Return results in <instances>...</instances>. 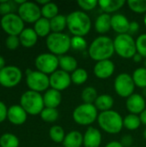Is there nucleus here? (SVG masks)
I'll return each mask as SVG.
<instances>
[{
    "instance_id": "nucleus-8",
    "label": "nucleus",
    "mask_w": 146,
    "mask_h": 147,
    "mask_svg": "<svg viewBox=\"0 0 146 147\" xmlns=\"http://www.w3.org/2000/svg\"><path fill=\"white\" fill-rule=\"evenodd\" d=\"M135 84L133 82V77L126 72L119 74L114 83V87L115 92L120 97L128 98L132 96L135 90Z\"/></svg>"
},
{
    "instance_id": "nucleus-49",
    "label": "nucleus",
    "mask_w": 146,
    "mask_h": 147,
    "mask_svg": "<svg viewBox=\"0 0 146 147\" xmlns=\"http://www.w3.org/2000/svg\"><path fill=\"white\" fill-rule=\"evenodd\" d=\"M4 67H5V60L2 56H0V70H2Z\"/></svg>"
},
{
    "instance_id": "nucleus-46",
    "label": "nucleus",
    "mask_w": 146,
    "mask_h": 147,
    "mask_svg": "<svg viewBox=\"0 0 146 147\" xmlns=\"http://www.w3.org/2000/svg\"><path fill=\"white\" fill-rule=\"evenodd\" d=\"M105 147H124V146H123L121 145V143H120V142H119V141H111V142L108 143Z\"/></svg>"
},
{
    "instance_id": "nucleus-20",
    "label": "nucleus",
    "mask_w": 146,
    "mask_h": 147,
    "mask_svg": "<svg viewBox=\"0 0 146 147\" xmlns=\"http://www.w3.org/2000/svg\"><path fill=\"white\" fill-rule=\"evenodd\" d=\"M43 101L45 108L57 109L62 101L61 92L52 88L48 89L43 96Z\"/></svg>"
},
{
    "instance_id": "nucleus-44",
    "label": "nucleus",
    "mask_w": 146,
    "mask_h": 147,
    "mask_svg": "<svg viewBox=\"0 0 146 147\" xmlns=\"http://www.w3.org/2000/svg\"><path fill=\"white\" fill-rule=\"evenodd\" d=\"M8 115V109L6 105L0 101V123L3 122L6 118Z\"/></svg>"
},
{
    "instance_id": "nucleus-45",
    "label": "nucleus",
    "mask_w": 146,
    "mask_h": 147,
    "mask_svg": "<svg viewBox=\"0 0 146 147\" xmlns=\"http://www.w3.org/2000/svg\"><path fill=\"white\" fill-rule=\"evenodd\" d=\"M139 30V24L137 22H130V26H129V30H128V34H136L138 31Z\"/></svg>"
},
{
    "instance_id": "nucleus-33",
    "label": "nucleus",
    "mask_w": 146,
    "mask_h": 147,
    "mask_svg": "<svg viewBox=\"0 0 146 147\" xmlns=\"http://www.w3.org/2000/svg\"><path fill=\"white\" fill-rule=\"evenodd\" d=\"M49 136L53 142L63 143V141L65 138V130L60 126H58V125L52 126L49 130Z\"/></svg>"
},
{
    "instance_id": "nucleus-26",
    "label": "nucleus",
    "mask_w": 146,
    "mask_h": 147,
    "mask_svg": "<svg viewBox=\"0 0 146 147\" xmlns=\"http://www.w3.org/2000/svg\"><path fill=\"white\" fill-rule=\"evenodd\" d=\"M59 65L61 70L70 73L73 72L77 69V59L70 55H63L59 57Z\"/></svg>"
},
{
    "instance_id": "nucleus-32",
    "label": "nucleus",
    "mask_w": 146,
    "mask_h": 147,
    "mask_svg": "<svg viewBox=\"0 0 146 147\" xmlns=\"http://www.w3.org/2000/svg\"><path fill=\"white\" fill-rule=\"evenodd\" d=\"M41 9V16L44 18H46L48 20L52 19L56 16L59 15V7L56 3L49 2L48 3L45 4L40 8Z\"/></svg>"
},
{
    "instance_id": "nucleus-53",
    "label": "nucleus",
    "mask_w": 146,
    "mask_h": 147,
    "mask_svg": "<svg viewBox=\"0 0 146 147\" xmlns=\"http://www.w3.org/2000/svg\"><path fill=\"white\" fill-rule=\"evenodd\" d=\"M144 23H145V28H146V14H145V17H144Z\"/></svg>"
},
{
    "instance_id": "nucleus-42",
    "label": "nucleus",
    "mask_w": 146,
    "mask_h": 147,
    "mask_svg": "<svg viewBox=\"0 0 146 147\" xmlns=\"http://www.w3.org/2000/svg\"><path fill=\"white\" fill-rule=\"evenodd\" d=\"M12 3L7 0L0 1V15L6 16L8 14H10L12 11Z\"/></svg>"
},
{
    "instance_id": "nucleus-17",
    "label": "nucleus",
    "mask_w": 146,
    "mask_h": 147,
    "mask_svg": "<svg viewBox=\"0 0 146 147\" xmlns=\"http://www.w3.org/2000/svg\"><path fill=\"white\" fill-rule=\"evenodd\" d=\"M27 112L21 105H13L8 109V120L14 125H22L27 120Z\"/></svg>"
},
{
    "instance_id": "nucleus-40",
    "label": "nucleus",
    "mask_w": 146,
    "mask_h": 147,
    "mask_svg": "<svg viewBox=\"0 0 146 147\" xmlns=\"http://www.w3.org/2000/svg\"><path fill=\"white\" fill-rule=\"evenodd\" d=\"M77 3L82 9L86 11L92 10L98 5V2L96 0H79Z\"/></svg>"
},
{
    "instance_id": "nucleus-3",
    "label": "nucleus",
    "mask_w": 146,
    "mask_h": 147,
    "mask_svg": "<svg viewBox=\"0 0 146 147\" xmlns=\"http://www.w3.org/2000/svg\"><path fill=\"white\" fill-rule=\"evenodd\" d=\"M97 121L100 127L109 134H117L124 127L122 116L112 109L101 112L98 115Z\"/></svg>"
},
{
    "instance_id": "nucleus-5",
    "label": "nucleus",
    "mask_w": 146,
    "mask_h": 147,
    "mask_svg": "<svg viewBox=\"0 0 146 147\" xmlns=\"http://www.w3.org/2000/svg\"><path fill=\"white\" fill-rule=\"evenodd\" d=\"M20 103L27 114L31 115H40L41 111L45 109L43 96H41L39 92L30 90L22 95Z\"/></svg>"
},
{
    "instance_id": "nucleus-4",
    "label": "nucleus",
    "mask_w": 146,
    "mask_h": 147,
    "mask_svg": "<svg viewBox=\"0 0 146 147\" xmlns=\"http://www.w3.org/2000/svg\"><path fill=\"white\" fill-rule=\"evenodd\" d=\"M71 38L64 33H51L46 40V47L51 53L63 56L71 48Z\"/></svg>"
},
{
    "instance_id": "nucleus-50",
    "label": "nucleus",
    "mask_w": 146,
    "mask_h": 147,
    "mask_svg": "<svg viewBox=\"0 0 146 147\" xmlns=\"http://www.w3.org/2000/svg\"><path fill=\"white\" fill-rule=\"evenodd\" d=\"M49 2H50L49 0H37V3L39 4H42V6H44L45 4L48 3Z\"/></svg>"
},
{
    "instance_id": "nucleus-13",
    "label": "nucleus",
    "mask_w": 146,
    "mask_h": 147,
    "mask_svg": "<svg viewBox=\"0 0 146 147\" xmlns=\"http://www.w3.org/2000/svg\"><path fill=\"white\" fill-rule=\"evenodd\" d=\"M18 16L24 22H36L41 17V9L40 6L33 2H25L18 7Z\"/></svg>"
},
{
    "instance_id": "nucleus-9",
    "label": "nucleus",
    "mask_w": 146,
    "mask_h": 147,
    "mask_svg": "<svg viewBox=\"0 0 146 147\" xmlns=\"http://www.w3.org/2000/svg\"><path fill=\"white\" fill-rule=\"evenodd\" d=\"M3 30L9 35L18 36L24 29V22L22 18L14 13L3 16L0 21Z\"/></svg>"
},
{
    "instance_id": "nucleus-21",
    "label": "nucleus",
    "mask_w": 146,
    "mask_h": 147,
    "mask_svg": "<svg viewBox=\"0 0 146 147\" xmlns=\"http://www.w3.org/2000/svg\"><path fill=\"white\" fill-rule=\"evenodd\" d=\"M38 35L35 33L34 28H24L23 31L19 35V40L20 43L24 47H34L38 40Z\"/></svg>"
},
{
    "instance_id": "nucleus-1",
    "label": "nucleus",
    "mask_w": 146,
    "mask_h": 147,
    "mask_svg": "<svg viewBox=\"0 0 146 147\" xmlns=\"http://www.w3.org/2000/svg\"><path fill=\"white\" fill-rule=\"evenodd\" d=\"M88 52L90 58L96 62L110 59L115 53L114 40L108 36H98L91 42Z\"/></svg>"
},
{
    "instance_id": "nucleus-43",
    "label": "nucleus",
    "mask_w": 146,
    "mask_h": 147,
    "mask_svg": "<svg viewBox=\"0 0 146 147\" xmlns=\"http://www.w3.org/2000/svg\"><path fill=\"white\" fill-rule=\"evenodd\" d=\"M121 143V145L124 147H131L133 146V138L132 135L129 134H126L121 138V140L120 141Z\"/></svg>"
},
{
    "instance_id": "nucleus-16",
    "label": "nucleus",
    "mask_w": 146,
    "mask_h": 147,
    "mask_svg": "<svg viewBox=\"0 0 146 147\" xmlns=\"http://www.w3.org/2000/svg\"><path fill=\"white\" fill-rule=\"evenodd\" d=\"M126 106L130 114L140 115L146 108L145 99L139 94H133L126 99Z\"/></svg>"
},
{
    "instance_id": "nucleus-23",
    "label": "nucleus",
    "mask_w": 146,
    "mask_h": 147,
    "mask_svg": "<svg viewBox=\"0 0 146 147\" xmlns=\"http://www.w3.org/2000/svg\"><path fill=\"white\" fill-rule=\"evenodd\" d=\"M64 147H81L83 145V135L76 130H73L65 135L63 141Z\"/></svg>"
},
{
    "instance_id": "nucleus-41",
    "label": "nucleus",
    "mask_w": 146,
    "mask_h": 147,
    "mask_svg": "<svg viewBox=\"0 0 146 147\" xmlns=\"http://www.w3.org/2000/svg\"><path fill=\"white\" fill-rule=\"evenodd\" d=\"M20 45V40L18 36L9 35L6 39V47L9 50H15Z\"/></svg>"
},
{
    "instance_id": "nucleus-27",
    "label": "nucleus",
    "mask_w": 146,
    "mask_h": 147,
    "mask_svg": "<svg viewBox=\"0 0 146 147\" xmlns=\"http://www.w3.org/2000/svg\"><path fill=\"white\" fill-rule=\"evenodd\" d=\"M34 29L37 35L39 37H47L51 33V25H50V20L40 17L35 23Z\"/></svg>"
},
{
    "instance_id": "nucleus-39",
    "label": "nucleus",
    "mask_w": 146,
    "mask_h": 147,
    "mask_svg": "<svg viewBox=\"0 0 146 147\" xmlns=\"http://www.w3.org/2000/svg\"><path fill=\"white\" fill-rule=\"evenodd\" d=\"M137 53L146 59V34H140L136 40Z\"/></svg>"
},
{
    "instance_id": "nucleus-55",
    "label": "nucleus",
    "mask_w": 146,
    "mask_h": 147,
    "mask_svg": "<svg viewBox=\"0 0 146 147\" xmlns=\"http://www.w3.org/2000/svg\"><path fill=\"white\" fill-rule=\"evenodd\" d=\"M131 147H137V146H131Z\"/></svg>"
},
{
    "instance_id": "nucleus-12",
    "label": "nucleus",
    "mask_w": 146,
    "mask_h": 147,
    "mask_svg": "<svg viewBox=\"0 0 146 147\" xmlns=\"http://www.w3.org/2000/svg\"><path fill=\"white\" fill-rule=\"evenodd\" d=\"M22 71L15 65H8L0 70V84L6 88L16 86L22 80Z\"/></svg>"
},
{
    "instance_id": "nucleus-56",
    "label": "nucleus",
    "mask_w": 146,
    "mask_h": 147,
    "mask_svg": "<svg viewBox=\"0 0 146 147\" xmlns=\"http://www.w3.org/2000/svg\"><path fill=\"white\" fill-rule=\"evenodd\" d=\"M58 147H64V146H58Z\"/></svg>"
},
{
    "instance_id": "nucleus-19",
    "label": "nucleus",
    "mask_w": 146,
    "mask_h": 147,
    "mask_svg": "<svg viewBox=\"0 0 146 147\" xmlns=\"http://www.w3.org/2000/svg\"><path fill=\"white\" fill-rule=\"evenodd\" d=\"M102 144V134L94 127H89L86 130L83 135V146L84 147H100Z\"/></svg>"
},
{
    "instance_id": "nucleus-22",
    "label": "nucleus",
    "mask_w": 146,
    "mask_h": 147,
    "mask_svg": "<svg viewBox=\"0 0 146 147\" xmlns=\"http://www.w3.org/2000/svg\"><path fill=\"white\" fill-rule=\"evenodd\" d=\"M111 16L109 14H101L95 22V29L99 34H106L111 28Z\"/></svg>"
},
{
    "instance_id": "nucleus-24",
    "label": "nucleus",
    "mask_w": 146,
    "mask_h": 147,
    "mask_svg": "<svg viewBox=\"0 0 146 147\" xmlns=\"http://www.w3.org/2000/svg\"><path fill=\"white\" fill-rule=\"evenodd\" d=\"M126 3L124 0H101L98 1V5L101 9L106 13H114L119 10Z\"/></svg>"
},
{
    "instance_id": "nucleus-31",
    "label": "nucleus",
    "mask_w": 146,
    "mask_h": 147,
    "mask_svg": "<svg viewBox=\"0 0 146 147\" xmlns=\"http://www.w3.org/2000/svg\"><path fill=\"white\" fill-rule=\"evenodd\" d=\"M98 97L97 95V90L96 88L92 86H87L85 87L81 94V98L83 101L84 103L87 104H94L96 98Z\"/></svg>"
},
{
    "instance_id": "nucleus-6",
    "label": "nucleus",
    "mask_w": 146,
    "mask_h": 147,
    "mask_svg": "<svg viewBox=\"0 0 146 147\" xmlns=\"http://www.w3.org/2000/svg\"><path fill=\"white\" fill-rule=\"evenodd\" d=\"M115 53L123 59H133L137 53L136 40L129 34H118L114 40Z\"/></svg>"
},
{
    "instance_id": "nucleus-57",
    "label": "nucleus",
    "mask_w": 146,
    "mask_h": 147,
    "mask_svg": "<svg viewBox=\"0 0 146 147\" xmlns=\"http://www.w3.org/2000/svg\"><path fill=\"white\" fill-rule=\"evenodd\" d=\"M0 21H1V20H0Z\"/></svg>"
},
{
    "instance_id": "nucleus-52",
    "label": "nucleus",
    "mask_w": 146,
    "mask_h": 147,
    "mask_svg": "<svg viewBox=\"0 0 146 147\" xmlns=\"http://www.w3.org/2000/svg\"><path fill=\"white\" fill-rule=\"evenodd\" d=\"M143 135H144V138H145V139L146 140V128H145V130L144 131V134H143Z\"/></svg>"
},
{
    "instance_id": "nucleus-18",
    "label": "nucleus",
    "mask_w": 146,
    "mask_h": 147,
    "mask_svg": "<svg viewBox=\"0 0 146 147\" xmlns=\"http://www.w3.org/2000/svg\"><path fill=\"white\" fill-rule=\"evenodd\" d=\"M130 22L126 16L122 14H114L111 17V28L117 34H128Z\"/></svg>"
},
{
    "instance_id": "nucleus-37",
    "label": "nucleus",
    "mask_w": 146,
    "mask_h": 147,
    "mask_svg": "<svg viewBox=\"0 0 146 147\" xmlns=\"http://www.w3.org/2000/svg\"><path fill=\"white\" fill-rule=\"evenodd\" d=\"M127 5L135 13L143 14L146 12V0H128Z\"/></svg>"
},
{
    "instance_id": "nucleus-51",
    "label": "nucleus",
    "mask_w": 146,
    "mask_h": 147,
    "mask_svg": "<svg viewBox=\"0 0 146 147\" xmlns=\"http://www.w3.org/2000/svg\"><path fill=\"white\" fill-rule=\"evenodd\" d=\"M143 96L146 97V88L145 89H143Z\"/></svg>"
},
{
    "instance_id": "nucleus-30",
    "label": "nucleus",
    "mask_w": 146,
    "mask_h": 147,
    "mask_svg": "<svg viewBox=\"0 0 146 147\" xmlns=\"http://www.w3.org/2000/svg\"><path fill=\"white\" fill-rule=\"evenodd\" d=\"M141 125V121L139 115L129 114L125 118H123V126L131 131L138 129Z\"/></svg>"
},
{
    "instance_id": "nucleus-10",
    "label": "nucleus",
    "mask_w": 146,
    "mask_h": 147,
    "mask_svg": "<svg viewBox=\"0 0 146 147\" xmlns=\"http://www.w3.org/2000/svg\"><path fill=\"white\" fill-rule=\"evenodd\" d=\"M34 64L39 71L46 75L52 74L59 66V57L51 53H45L38 55L35 59Z\"/></svg>"
},
{
    "instance_id": "nucleus-36",
    "label": "nucleus",
    "mask_w": 146,
    "mask_h": 147,
    "mask_svg": "<svg viewBox=\"0 0 146 147\" xmlns=\"http://www.w3.org/2000/svg\"><path fill=\"white\" fill-rule=\"evenodd\" d=\"M59 116V114L57 109L45 108L40 113L41 119L46 122H54L58 120Z\"/></svg>"
},
{
    "instance_id": "nucleus-7",
    "label": "nucleus",
    "mask_w": 146,
    "mask_h": 147,
    "mask_svg": "<svg viewBox=\"0 0 146 147\" xmlns=\"http://www.w3.org/2000/svg\"><path fill=\"white\" fill-rule=\"evenodd\" d=\"M97 111L94 104L83 103L73 110L72 118L74 121L80 126H89L97 120L99 115Z\"/></svg>"
},
{
    "instance_id": "nucleus-34",
    "label": "nucleus",
    "mask_w": 146,
    "mask_h": 147,
    "mask_svg": "<svg viewBox=\"0 0 146 147\" xmlns=\"http://www.w3.org/2000/svg\"><path fill=\"white\" fill-rule=\"evenodd\" d=\"M88 72L86 70L83 68H77L76 71H74L71 74V83L77 84V85H81L84 84L87 79H88Z\"/></svg>"
},
{
    "instance_id": "nucleus-15",
    "label": "nucleus",
    "mask_w": 146,
    "mask_h": 147,
    "mask_svg": "<svg viewBox=\"0 0 146 147\" xmlns=\"http://www.w3.org/2000/svg\"><path fill=\"white\" fill-rule=\"evenodd\" d=\"M115 70L114 62L110 59L102 60L96 63L94 66V74L100 79H107L110 78Z\"/></svg>"
},
{
    "instance_id": "nucleus-14",
    "label": "nucleus",
    "mask_w": 146,
    "mask_h": 147,
    "mask_svg": "<svg viewBox=\"0 0 146 147\" xmlns=\"http://www.w3.org/2000/svg\"><path fill=\"white\" fill-rule=\"evenodd\" d=\"M50 86L52 89H54L59 91L66 90L71 84V78L70 73L63 71L57 70L49 77Z\"/></svg>"
},
{
    "instance_id": "nucleus-47",
    "label": "nucleus",
    "mask_w": 146,
    "mask_h": 147,
    "mask_svg": "<svg viewBox=\"0 0 146 147\" xmlns=\"http://www.w3.org/2000/svg\"><path fill=\"white\" fill-rule=\"evenodd\" d=\"M139 118L141 121V124L146 126V109L139 115Z\"/></svg>"
},
{
    "instance_id": "nucleus-28",
    "label": "nucleus",
    "mask_w": 146,
    "mask_h": 147,
    "mask_svg": "<svg viewBox=\"0 0 146 147\" xmlns=\"http://www.w3.org/2000/svg\"><path fill=\"white\" fill-rule=\"evenodd\" d=\"M51 30L52 33H62L67 28V17L64 15H58L50 20Z\"/></svg>"
},
{
    "instance_id": "nucleus-11",
    "label": "nucleus",
    "mask_w": 146,
    "mask_h": 147,
    "mask_svg": "<svg viewBox=\"0 0 146 147\" xmlns=\"http://www.w3.org/2000/svg\"><path fill=\"white\" fill-rule=\"evenodd\" d=\"M26 82L30 90L39 93L46 91L50 86L49 77L39 71H32L31 73L28 74Z\"/></svg>"
},
{
    "instance_id": "nucleus-38",
    "label": "nucleus",
    "mask_w": 146,
    "mask_h": 147,
    "mask_svg": "<svg viewBox=\"0 0 146 147\" xmlns=\"http://www.w3.org/2000/svg\"><path fill=\"white\" fill-rule=\"evenodd\" d=\"M87 41L83 36H73L71 40V47L77 51H83L87 48Z\"/></svg>"
},
{
    "instance_id": "nucleus-2",
    "label": "nucleus",
    "mask_w": 146,
    "mask_h": 147,
    "mask_svg": "<svg viewBox=\"0 0 146 147\" xmlns=\"http://www.w3.org/2000/svg\"><path fill=\"white\" fill-rule=\"evenodd\" d=\"M67 17V28L73 36L84 37L91 28V20L88 14L82 10H75Z\"/></svg>"
},
{
    "instance_id": "nucleus-35",
    "label": "nucleus",
    "mask_w": 146,
    "mask_h": 147,
    "mask_svg": "<svg viewBox=\"0 0 146 147\" xmlns=\"http://www.w3.org/2000/svg\"><path fill=\"white\" fill-rule=\"evenodd\" d=\"M1 147H18L19 140L12 134H4L0 137Z\"/></svg>"
},
{
    "instance_id": "nucleus-25",
    "label": "nucleus",
    "mask_w": 146,
    "mask_h": 147,
    "mask_svg": "<svg viewBox=\"0 0 146 147\" xmlns=\"http://www.w3.org/2000/svg\"><path fill=\"white\" fill-rule=\"evenodd\" d=\"M114 100L110 95L102 94L98 96L94 105L96 106L97 110H100L101 112H104V111L111 110L114 106Z\"/></svg>"
},
{
    "instance_id": "nucleus-48",
    "label": "nucleus",
    "mask_w": 146,
    "mask_h": 147,
    "mask_svg": "<svg viewBox=\"0 0 146 147\" xmlns=\"http://www.w3.org/2000/svg\"><path fill=\"white\" fill-rule=\"evenodd\" d=\"M133 61L134 62H136V63H139V62H141L142 61V59H143V57L139 54V53H136L134 56H133Z\"/></svg>"
},
{
    "instance_id": "nucleus-29",
    "label": "nucleus",
    "mask_w": 146,
    "mask_h": 147,
    "mask_svg": "<svg viewBox=\"0 0 146 147\" xmlns=\"http://www.w3.org/2000/svg\"><path fill=\"white\" fill-rule=\"evenodd\" d=\"M133 79L137 87L141 89L146 88V68L139 67L136 69L133 73Z\"/></svg>"
},
{
    "instance_id": "nucleus-54",
    "label": "nucleus",
    "mask_w": 146,
    "mask_h": 147,
    "mask_svg": "<svg viewBox=\"0 0 146 147\" xmlns=\"http://www.w3.org/2000/svg\"><path fill=\"white\" fill-rule=\"evenodd\" d=\"M145 67L146 68V59H145Z\"/></svg>"
}]
</instances>
